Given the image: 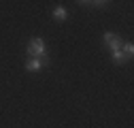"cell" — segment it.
I'll return each instance as SVG.
<instances>
[{"instance_id": "cell-1", "label": "cell", "mask_w": 134, "mask_h": 128, "mask_svg": "<svg viewBox=\"0 0 134 128\" xmlns=\"http://www.w3.org/2000/svg\"><path fill=\"white\" fill-rule=\"evenodd\" d=\"M28 56H32V58H45V56H47V49H45L43 39H38V36L30 39V43H28Z\"/></svg>"}, {"instance_id": "cell-2", "label": "cell", "mask_w": 134, "mask_h": 128, "mask_svg": "<svg viewBox=\"0 0 134 128\" xmlns=\"http://www.w3.org/2000/svg\"><path fill=\"white\" fill-rule=\"evenodd\" d=\"M102 41H104V45L107 47H111V51H117V49H121V39L115 34V32H104V36H102Z\"/></svg>"}, {"instance_id": "cell-3", "label": "cell", "mask_w": 134, "mask_h": 128, "mask_svg": "<svg viewBox=\"0 0 134 128\" xmlns=\"http://www.w3.org/2000/svg\"><path fill=\"white\" fill-rule=\"evenodd\" d=\"M47 64H49V58H47V56H45V58H30V60L26 62V68H28V71H32V73H34V71L38 73L41 68H45V66H47Z\"/></svg>"}, {"instance_id": "cell-4", "label": "cell", "mask_w": 134, "mask_h": 128, "mask_svg": "<svg viewBox=\"0 0 134 128\" xmlns=\"http://www.w3.org/2000/svg\"><path fill=\"white\" fill-rule=\"evenodd\" d=\"M66 17H68V11H66V7L58 4V7L53 9V19H58V22H64Z\"/></svg>"}, {"instance_id": "cell-5", "label": "cell", "mask_w": 134, "mask_h": 128, "mask_svg": "<svg viewBox=\"0 0 134 128\" xmlns=\"http://www.w3.org/2000/svg\"><path fill=\"white\" fill-rule=\"evenodd\" d=\"M128 58H126V54L121 51V49H117V51H113V62L115 64H124Z\"/></svg>"}, {"instance_id": "cell-6", "label": "cell", "mask_w": 134, "mask_h": 128, "mask_svg": "<svg viewBox=\"0 0 134 128\" xmlns=\"http://www.w3.org/2000/svg\"><path fill=\"white\" fill-rule=\"evenodd\" d=\"M121 51L126 54V58H132V54H134V45H132V43H126V45H121Z\"/></svg>"}, {"instance_id": "cell-7", "label": "cell", "mask_w": 134, "mask_h": 128, "mask_svg": "<svg viewBox=\"0 0 134 128\" xmlns=\"http://www.w3.org/2000/svg\"><path fill=\"white\" fill-rule=\"evenodd\" d=\"M79 4H90V7H98V9H102V7H107L109 2H100V0H96V2H79Z\"/></svg>"}]
</instances>
